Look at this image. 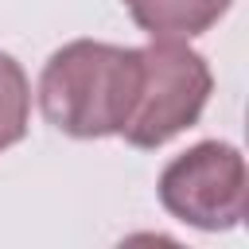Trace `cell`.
Returning a JSON list of instances; mask_svg holds the SVG:
<instances>
[{
	"instance_id": "1",
	"label": "cell",
	"mask_w": 249,
	"mask_h": 249,
	"mask_svg": "<svg viewBox=\"0 0 249 249\" xmlns=\"http://www.w3.org/2000/svg\"><path fill=\"white\" fill-rule=\"evenodd\" d=\"M140 82V47L74 39L58 47L39 74V109L47 124L74 140L121 136Z\"/></svg>"
},
{
	"instance_id": "2",
	"label": "cell",
	"mask_w": 249,
	"mask_h": 249,
	"mask_svg": "<svg viewBox=\"0 0 249 249\" xmlns=\"http://www.w3.org/2000/svg\"><path fill=\"white\" fill-rule=\"evenodd\" d=\"M214 89L210 62L175 39H152L140 47V82L132 113L121 128L132 148H163L191 124H198Z\"/></svg>"
},
{
	"instance_id": "3",
	"label": "cell",
	"mask_w": 249,
	"mask_h": 249,
	"mask_svg": "<svg viewBox=\"0 0 249 249\" xmlns=\"http://www.w3.org/2000/svg\"><path fill=\"white\" fill-rule=\"evenodd\" d=\"M156 191L175 222L202 233L233 230L249 210L245 156L226 140H198L160 171Z\"/></svg>"
},
{
	"instance_id": "4",
	"label": "cell",
	"mask_w": 249,
	"mask_h": 249,
	"mask_svg": "<svg viewBox=\"0 0 249 249\" xmlns=\"http://www.w3.org/2000/svg\"><path fill=\"white\" fill-rule=\"evenodd\" d=\"M233 0H124L132 23L148 35V39H198L206 35Z\"/></svg>"
},
{
	"instance_id": "5",
	"label": "cell",
	"mask_w": 249,
	"mask_h": 249,
	"mask_svg": "<svg viewBox=\"0 0 249 249\" xmlns=\"http://www.w3.org/2000/svg\"><path fill=\"white\" fill-rule=\"evenodd\" d=\"M31 121V82L23 66L0 51V152L27 136Z\"/></svg>"
}]
</instances>
